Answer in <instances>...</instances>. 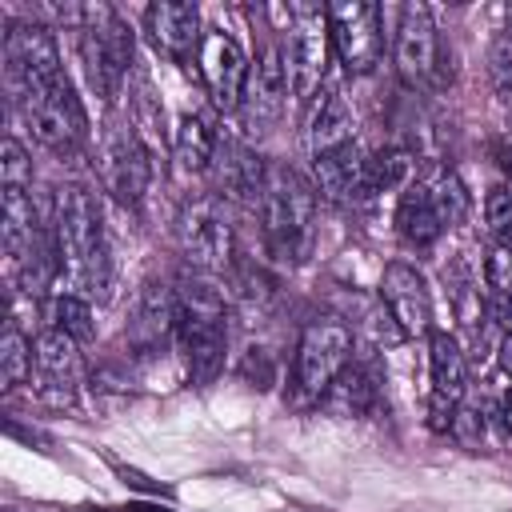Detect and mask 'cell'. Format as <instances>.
<instances>
[{"mask_svg":"<svg viewBox=\"0 0 512 512\" xmlns=\"http://www.w3.org/2000/svg\"><path fill=\"white\" fill-rule=\"evenodd\" d=\"M508 36H512V32H508Z\"/></svg>","mask_w":512,"mask_h":512,"instance_id":"40","label":"cell"},{"mask_svg":"<svg viewBox=\"0 0 512 512\" xmlns=\"http://www.w3.org/2000/svg\"><path fill=\"white\" fill-rule=\"evenodd\" d=\"M348 144H356V116L340 88H324L308 120V156H332Z\"/></svg>","mask_w":512,"mask_h":512,"instance_id":"20","label":"cell"},{"mask_svg":"<svg viewBox=\"0 0 512 512\" xmlns=\"http://www.w3.org/2000/svg\"><path fill=\"white\" fill-rule=\"evenodd\" d=\"M0 188H32V160L12 136L0 144Z\"/></svg>","mask_w":512,"mask_h":512,"instance_id":"29","label":"cell"},{"mask_svg":"<svg viewBox=\"0 0 512 512\" xmlns=\"http://www.w3.org/2000/svg\"><path fill=\"white\" fill-rule=\"evenodd\" d=\"M176 296H180L176 340H180V352H184L188 380L196 388H208L224 372V352H228V308H224V296L200 276L184 280L176 288Z\"/></svg>","mask_w":512,"mask_h":512,"instance_id":"3","label":"cell"},{"mask_svg":"<svg viewBox=\"0 0 512 512\" xmlns=\"http://www.w3.org/2000/svg\"><path fill=\"white\" fill-rule=\"evenodd\" d=\"M80 376H84L80 344L72 336H64L60 328H44L36 336V380H40L44 396H52L56 404H72Z\"/></svg>","mask_w":512,"mask_h":512,"instance_id":"18","label":"cell"},{"mask_svg":"<svg viewBox=\"0 0 512 512\" xmlns=\"http://www.w3.org/2000/svg\"><path fill=\"white\" fill-rule=\"evenodd\" d=\"M328 412H336V416H364L372 404H376V376L364 368V364H348L336 380H332V388L324 392V400H320Z\"/></svg>","mask_w":512,"mask_h":512,"instance_id":"24","label":"cell"},{"mask_svg":"<svg viewBox=\"0 0 512 512\" xmlns=\"http://www.w3.org/2000/svg\"><path fill=\"white\" fill-rule=\"evenodd\" d=\"M328 12V32H332V52L352 76H364L380 64L384 56V32H380V4L368 0H336L324 8Z\"/></svg>","mask_w":512,"mask_h":512,"instance_id":"11","label":"cell"},{"mask_svg":"<svg viewBox=\"0 0 512 512\" xmlns=\"http://www.w3.org/2000/svg\"><path fill=\"white\" fill-rule=\"evenodd\" d=\"M32 368H36V344L24 336L20 320L8 316L4 336H0V380H4V388L24 384L32 376Z\"/></svg>","mask_w":512,"mask_h":512,"instance_id":"26","label":"cell"},{"mask_svg":"<svg viewBox=\"0 0 512 512\" xmlns=\"http://www.w3.org/2000/svg\"><path fill=\"white\" fill-rule=\"evenodd\" d=\"M32 512H40V508H32Z\"/></svg>","mask_w":512,"mask_h":512,"instance_id":"39","label":"cell"},{"mask_svg":"<svg viewBox=\"0 0 512 512\" xmlns=\"http://www.w3.org/2000/svg\"><path fill=\"white\" fill-rule=\"evenodd\" d=\"M492 416H496V424H500L504 432H512V384L496 396V412H492Z\"/></svg>","mask_w":512,"mask_h":512,"instance_id":"35","label":"cell"},{"mask_svg":"<svg viewBox=\"0 0 512 512\" xmlns=\"http://www.w3.org/2000/svg\"><path fill=\"white\" fill-rule=\"evenodd\" d=\"M264 172L268 164H260V156L236 140H220L216 148V184H220V200H260L264 188Z\"/></svg>","mask_w":512,"mask_h":512,"instance_id":"21","label":"cell"},{"mask_svg":"<svg viewBox=\"0 0 512 512\" xmlns=\"http://www.w3.org/2000/svg\"><path fill=\"white\" fill-rule=\"evenodd\" d=\"M492 76H496L500 88L512 84V36H504V40L492 48Z\"/></svg>","mask_w":512,"mask_h":512,"instance_id":"33","label":"cell"},{"mask_svg":"<svg viewBox=\"0 0 512 512\" xmlns=\"http://www.w3.org/2000/svg\"><path fill=\"white\" fill-rule=\"evenodd\" d=\"M100 180H104V192L124 204V208H136L152 184V156L144 148V140L132 132V128H116L104 148H100Z\"/></svg>","mask_w":512,"mask_h":512,"instance_id":"13","label":"cell"},{"mask_svg":"<svg viewBox=\"0 0 512 512\" xmlns=\"http://www.w3.org/2000/svg\"><path fill=\"white\" fill-rule=\"evenodd\" d=\"M52 328H60L64 336H72L76 344H88L96 336V320H92V304L76 292H60L52 300Z\"/></svg>","mask_w":512,"mask_h":512,"instance_id":"28","label":"cell"},{"mask_svg":"<svg viewBox=\"0 0 512 512\" xmlns=\"http://www.w3.org/2000/svg\"><path fill=\"white\" fill-rule=\"evenodd\" d=\"M424 188H428V196H432V204H436V212H440V220L452 228V224H460L464 216H468V188H464V180L452 172V168H436L428 180H420Z\"/></svg>","mask_w":512,"mask_h":512,"instance_id":"27","label":"cell"},{"mask_svg":"<svg viewBox=\"0 0 512 512\" xmlns=\"http://www.w3.org/2000/svg\"><path fill=\"white\" fill-rule=\"evenodd\" d=\"M196 64H200V80H204L212 104L220 112H240L248 80H252V64H248L244 48L224 28H204Z\"/></svg>","mask_w":512,"mask_h":512,"instance_id":"12","label":"cell"},{"mask_svg":"<svg viewBox=\"0 0 512 512\" xmlns=\"http://www.w3.org/2000/svg\"><path fill=\"white\" fill-rule=\"evenodd\" d=\"M488 320H492L504 336H512V296H492V300H488Z\"/></svg>","mask_w":512,"mask_h":512,"instance_id":"34","label":"cell"},{"mask_svg":"<svg viewBox=\"0 0 512 512\" xmlns=\"http://www.w3.org/2000/svg\"><path fill=\"white\" fill-rule=\"evenodd\" d=\"M76 48H80V64L84 76L92 84V92L112 104L128 80L132 68V32L120 20V12L112 4H88L80 8V28H76Z\"/></svg>","mask_w":512,"mask_h":512,"instance_id":"4","label":"cell"},{"mask_svg":"<svg viewBox=\"0 0 512 512\" xmlns=\"http://www.w3.org/2000/svg\"><path fill=\"white\" fill-rule=\"evenodd\" d=\"M216 148H220V136H216V128H212V116H204V112L180 116L176 136H172V152H176V164H180L184 172H204V168H212Z\"/></svg>","mask_w":512,"mask_h":512,"instance_id":"23","label":"cell"},{"mask_svg":"<svg viewBox=\"0 0 512 512\" xmlns=\"http://www.w3.org/2000/svg\"><path fill=\"white\" fill-rule=\"evenodd\" d=\"M176 236H180L184 260L196 272H224L232 264L236 232H232V216L220 196H196L192 204H184Z\"/></svg>","mask_w":512,"mask_h":512,"instance_id":"8","label":"cell"},{"mask_svg":"<svg viewBox=\"0 0 512 512\" xmlns=\"http://www.w3.org/2000/svg\"><path fill=\"white\" fill-rule=\"evenodd\" d=\"M444 220H440V212H436V204H432V196H428V188L416 180V184H408L404 192H400V204H396V232L404 236V244H412V248H432L440 236H444Z\"/></svg>","mask_w":512,"mask_h":512,"instance_id":"22","label":"cell"},{"mask_svg":"<svg viewBox=\"0 0 512 512\" xmlns=\"http://www.w3.org/2000/svg\"><path fill=\"white\" fill-rule=\"evenodd\" d=\"M484 280H488L492 296H512V248L496 244L484 256Z\"/></svg>","mask_w":512,"mask_h":512,"instance_id":"31","label":"cell"},{"mask_svg":"<svg viewBox=\"0 0 512 512\" xmlns=\"http://www.w3.org/2000/svg\"><path fill=\"white\" fill-rule=\"evenodd\" d=\"M392 60H396V76L404 88L444 84V48H440L432 12L424 4H404L396 12Z\"/></svg>","mask_w":512,"mask_h":512,"instance_id":"10","label":"cell"},{"mask_svg":"<svg viewBox=\"0 0 512 512\" xmlns=\"http://www.w3.org/2000/svg\"><path fill=\"white\" fill-rule=\"evenodd\" d=\"M4 76L12 96L24 104L32 92H40L44 84H52L56 76H64L60 68V48L52 40V32L36 20H16L4 32Z\"/></svg>","mask_w":512,"mask_h":512,"instance_id":"9","label":"cell"},{"mask_svg":"<svg viewBox=\"0 0 512 512\" xmlns=\"http://www.w3.org/2000/svg\"><path fill=\"white\" fill-rule=\"evenodd\" d=\"M428 372H432V400H428L432 428H448L468 392V364L460 344L440 328L428 336Z\"/></svg>","mask_w":512,"mask_h":512,"instance_id":"15","label":"cell"},{"mask_svg":"<svg viewBox=\"0 0 512 512\" xmlns=\"http://www.w3.org/2000/svg\"><path fill=\"white\" fill-rule=\"evenodd\" d=\"M496 356H500L504 376H512V336H504V340H500V352H496Z\"/></svg>","mask_w":512,"mask_h":512,"instance_id":"37","label":"cell"},{"mask_svg":"<svg viewBox=\"0 0 512 512\" xmlns=\"http://www.w3.org/2000/svg\"><path fill=\"white\" fill-rule=\"evenodd\" d=\"M24 116H28V128L32 136L56 152V156H76L84 148V136H88V120H84V108H80V96L72 88L68 76H56L52 84H44L40 92H32L24 100Z\"/></svg>","mask_w":512,"mask_h":512,"instance_id":"7","label":"cell"},{"mask_svg":"<svg viewBox=\"0 0 512 512\" xmlns=\"http://www.w3.org/2000/svg\"><path fill=\"white\" fill-rule=\"evenodd\" d=\"M500 104H504V112H508V120H512V84L500 88Z\"/></svg>","mask_w":512,"mask_h":512,"instance_id":"38","label":"cell"},{"mask_svg":"<svg viewBox=\"0 0 512 512\" xmlns=\"http://www.w3.org/2000/svg\"><path fill=\"white\" fill-rule=\"evenodd\" d=\"M448 432L456 436V440H464V444H480V436H484V420H480V412H472V408H456V416H452V424H448Z\"/></svg>","mask_w":512,"mask_h":512,"instance_id":"32","label":"cell"},{"mask_svg":"<svg viewBox=\"0 0 512 512\" xmlns=\"http://www.w3.org/2000/svg\"><path fill=\"white\" fill-rule=\"evenodd\" d=\"M144 32L152 36L156 52H164L168 60L184 64L200 52V8L196 4H184V0H160L144 12Z\"/></svg>","mask_w":512,"mask_h":512,"instance_id":"17","label":"cell"},{"mask_svg":"<svg viewBox=\"0 0 512 512\" xmlns=\"http://www.w3.org/2000/svg\"><path fill=\"white\" fill-rule=\"evenodd\" d=\"M484 224L496 236V244L512 248V192L508 188H492L484 196Z\"/></svg>","mask_w":512,"mask_h":512,"instance_id":"30","label":"cell"},{"mask_svg":"<svg viewBox=\"0 0 512 512\" xmlns=\"http://www.w3.org/2000/svg\"><path fill=\"white\" fill-rule=\"evenodd\" d=\"M380 304L388 308V320L396 324L400 336H432V292H428V280L396 260L384 268L380 276Z\"/></svg>","mask_w":512,"mask_h":512,"instance_id":"14","label":"cell"},{"mask_svg":"<svg viewBox=\"0 0 512 512\" xmlns=\"http://www.w3.org/2000/svg\"><path fill=\"white\" fill-rule=\"evenodd\" d=\"M52 244L60 260V276L72 284H84L104 296L108 288V248H104V224L100 208L88 188L64 184L52 204Z\"/></svg>","mask_w":512,"mask_h":512,"instance_id":"1","label":"cell"},{"mask_svg":"<svg viewBox=\"0 0 512 512\" xmlns=\"http://www.w3.org/2000/svg\"><path fill=\"white\" fill-rule=\"evenodd\" d=\"M352 364V328L336 316H316L304 324L300 344H296V400L300 404H320L332 380Z\"/></svg>","mask_w":512,"mask_h":512,"instance_id":"5","label":"cell"},{"mask_svg":"<svg viewBox=\"0 0 512 512\" xmlns=\"http://www.w3.org/2000/svg\"><path fill=\"white\" fill-rule=\"evenodd\" d=\"M284 104H288V80H284L280 44H272V48L260 52L256 72H252V80H248V92H244V104H240L244 128L256 132V136H264V132L280 120Z\"/></svg>","mask_w":512,"mask_h":512,"instance_id":"16","label":"cell"},{"mask_svg":"<svg viewBox=\"0 0 512 512\" xmlns=\"http://www.w3.org/2000/svg\"><path fill=\"white\" fill-rule=\"evenodd\" d=\"M180 328V296L168 284H144L132 320H128V344L136 352H156L168 340H176Z\"/></svg>","mask_w":512,"mask_h":512,"instance_id":"19","label":"cell"},{"mask_svg":"<svg viewBox=\"0 0 512 512\" xmlns=\"http://www.w3.org/2000/svg\"><path fill=\"white\" fill-rule=\"evenodd\" d=\"M328 52H332V32H328V12L324 8H292L288 12V32L280 44L284 60V80L292 100H312L316 88L324 84L328 72Z\"/></svg>","mask_w":512,"mask_h":512,"instance_id":"6","label":"cell"},{"mask_svg":"<svg viewBox=\"0 0 512 512\" xmlns=\"http://www.w3.org/2000/svg\"><path fill=\"white\" fill-rule=\"evenodd\" d=\"M412 172V156L396 144L388 148H376L364 156V176H360V196H376V192H388L396 184H404Z\"/></svg>","mask_w":512,"mask_h":512,"instance_id":"25","label":"cell"},{"mask_svg":"<svg viewBox=\"0 0 512 512\" xmlns=\"http://www.w3.org/2000/svg\"><path fill=\"white\" fill-rule=\"evenodd\" d=\"M256 204H260V228L268 252L280 264H300L312 248V216H316L312 180H304L284 164H268Z\"/></svg>","mask_w":512,"mask_h":512,"instance_id":"2","label":"cell"},{"mask_svg":"<svg viewBox=\"0 0 512 512\" xmlns=\"http://www.w3.org/2000/svg\"><path fill=\"white\" fill-rule=\"evenodd\" d=\"M492 156H496L500 172L512 176V140H496V144H492Z\"/></svg>","mask_w":512,"mask_h":512,"instance_id":"36","label":"cell"}]
</instances>
